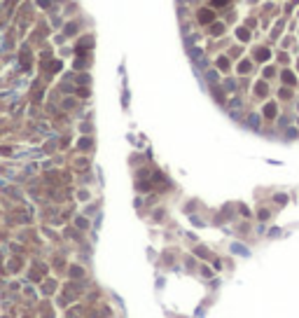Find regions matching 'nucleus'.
Wrapping results in <instances>:
<instances>
[{"label": "nucleus", "instance_id": "f257e3e1", "mask_svg": "<svg viewBox=\"0 0 299 318\" xmlns=\"http://www.w3.org/2000/svg\"><path fill=\"white\" fill-rule=\"evenodd\" d=\"M199 17H201V21H211V19H213V14H211V12H201Z\"/></svg>", "mask_w": 299, "mask_h": 318}, {"label": "nucleus", "instance_id": "f03ea898", "mask_svg": "<svg viewBox=\"0 0 299 318\" xmlns=\"http://www.w3.org/2000/svg\"><path fill=\"white\" fill-rule=\"evenodd\" d=\"M213 2H215V5H224L227 0H213Z\"/></svg>", "mask_w": 299, "mask_h": 318}]
</instances>
